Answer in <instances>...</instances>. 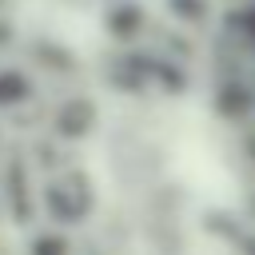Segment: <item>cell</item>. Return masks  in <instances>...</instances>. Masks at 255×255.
<instances>
[{
    "label": "cell",
    "mask_w": 255,
    "mask_h": 255,
    "mask_svg": "<svg viewBox=\"0 0 255 255\" xmlns=\"http://www.w3.org/2000/svg\"><path fill=\"white\" fill-rule=\"evenodd\" d=\"M251 211H255V199H251Z\"/></svg>",
    "instance_id": "obj_5"
},
{
    "label": "cell",
    "mask_w": 255,
    "mask_h": 255,
    "mask_svg": "<svg viewBox=\"0 0 255 255\" xmlns=\"http://www.w3.org/2000/svg\"><path fill=\"white\" fill-rule=\"evenodd\" d=\"M108 28H116V36H135V28H139V8H135V4H120L116 12H108Z\"/></svg>",
    "instance_id": "obj_3"
},
{
    "label": "cell",
    "mask_w": 255,
    "mask_h": 255,
    "mask_svg": "<svg viewBox=\"0 0 255 255\" xmlns=\"http://www.w3.org/2000/svg\"><path fill=\"white\" fill-rule=\"evenodd\" d=\"M32 255H68V247H64L60 235H40V239L32 243Z\"/></svg>",
    "instance_id": "obj_4"
},
{
    "label": "cell",
    "mask_w": 255,
    "mask_h": 255,
    "mask_svg": "<svg viewBox=\"0 0 255 255\" xmlns=\"http://www.w3.org/2000/svg\"><path fill=\"white\" fill-rule=\"evenodd\" d=\"M28 96H32V84H28L20 72H0V108L20 104V100H28Z\"/></svg>",
    "instance_id": "obj_2"
},
{
    "label": "cell",
    "mask_w": 255,
    "mask_h": 255,
    "mask_svg": "<svg viewBox=\"0 0 255 255\" xmlns=\"http://www.w3.org/2000/svg\"><path fill=\"white\" fill-rule=\"evenodd\" d=\"M215 104H219V112H223V116L239 120V116H247V112H251V92H247L243 84H223Z\"/></svg>",
    "instance_id": "obj_1"
}]
</instances>
